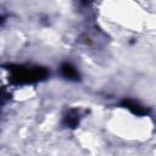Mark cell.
<instances>
[{
	"instance_id": "6da1fadb",
	"label": "cell",
	"mask_w": 156,
	"mask_h": 156,
	"mask_svg": "<svg viewBox=\"0 0 156 156\" xmlns=\"http://www.w3.org/2000/svg\"><path fill=\"white\" fill-rule=\"evenodd\" d=\"M10 80L13 84H28L43 80L48 77V69L39 66H10Z\"/></svg>"
},
{
	"instance_id": "7a4b0ae2",
	"label": "cell",
	"mask_w": 156,
	"mask_h": 156,
	"mask_svg": "<svg viewBox=\"0 0 156 156\" xmlns=\"http://www.w3.org/2000/svg\"><path fill=\"white\" fill-rule=\"evenodd\" d=\"M122 106L128 108L132 113H134L136 116H145V115L149 113L147 108H145L144 106H141L140 104H138V102H135L133 100H123L122 101Z\"/></svg>"
},
{
	"instance_id": "3957f363",
	"label": "cell",
	"mask_w": 156,
	"mask_h": 156,
	"mask_svg": "<svg viewBox=\"0 0 156 156\" xmlns=\"http://www.w3.org/2000/svg\"><path fill=\"white\" fill-rule=\"evenodd\" d=\"M79 112L77 110H71L66 113V116L63 117V126L68 127V128H76L79 124Z\"/></svg>"
},
{
	"instance_id": "277c9868",
	"label": "cell",
	"mask_w": 156,
	"mask_h": 156,
	"mask_svg": "<svg viewBox=\"0 0 156 156\" xmlns=\"http://www.w3.org/2000/svg\"><path fill=\"white\" fill-rule=\"evenodd\" d=\"M60 71H61L62 76L66 77L67 79H73V80L79 79V73L71 63H62Z\"/></svg>"
}]
</instances>
